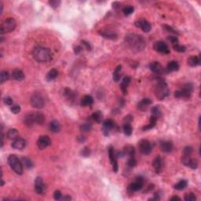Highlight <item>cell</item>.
<instances>
[{
  "mask_svg": "<svg viewBox=\"0 0 201 201\" xmlns=\"http://www.w3.org/2000/svg\"><path fill=\"white\" fill-rule=\"evenodd\" d=\"M124 41L127 47L134 52L142 51L146 46V43L143 36L137 34L131 33L126 35Z\"/></svg>",
  "mask_w": 201,
  "mask_h": 201,
  "instance_id": "obj_1",
  "label": "cell"
},
{
  "mask_svg": "<svg viewBox=\"0 0 201 201\" xmlns=\"http://www.w3.org/2000/svg\"><path fill=\"white\" fill-rule=\"evenodd\" d=\"M32 55L36 61L41 63L48 62L53 58L51 50L43 46H36L33 50Z\"/></svg>",
  "mask_w": 201,
  "mask_h": 201,
  "instance_id": "obj_2",
  "label": "cell"
},
{
  "mask_svg": "<svg viewBox=\"0 0 201 201\" xmlns=\"http://www.w3.org/2000/svg\"><path fill=\"white\" fill-rule=\"evenodd\" d=\"M154 92L156 98L159 100L165 99L170 94V90L168 88L167 84L163 80L158 81L155 86Z\"/></svg>",
  "mask_w": 201,
  "mask_h": 201,
  "instance_id": "obj_3",
  "label": "cell"
},
{
  "mask_svg": "<svg viewBox=\"0 0 201 201\" xmlns=\"http://www.w3.org/2000/svg\"><path fill=\"white\" fill-rule=\"evenodd\" d=\"M193 84L191 83H185L182 87V89L178 90L174 92V97L176 98H184V99H189L192 95L193 91Z\"/></svg>",
  "mask_w": 201,
  "mask_h": 201,
  "instance_id": "obj_4",
  "label": "cell"
},
{
  "mask_svg": "<svg viewBox=\"0 0 201 201\" xmlns=\"http://www.w3.org/2000/svg\"><path fill=\"white\" fill-rule=\"evenodd\" d=\"M8 164L16 174L21 175L23 174V164L16 155H10L8 157Z\"/></svg>",
  "mask_w": 201,
  "mask_h": 201,
  "instance_id": "obj_5",
  "label": "cell"
},
{
  "mask_svg": "<svg viewBox=\"0 0 201 201\" xmlns=\"http://www.w3.org/2000/svg\"><path fill=\"white\" fill-rule=\"evenodd\" d=\"M17 27V22L13 18L9 17L6 19L1 25V35L4 33H10L11 31H14Z\"/></svg>",
  "mask_w": 201,
  "mask_h": 201,
  "instance_id": "obj_6",
  "label": "cell"
},
{
  "mask_svg": "<svg viewBox=\"0 0 201 201\" xmlns=\"http://www.w3.org/2000/svg\"><path fill=\"white\" fill-rule=\"evenodd\" d=\"M30 103L35 108H42L45 105V100L40 93H35L31 97Z\"/></svg>",
  "mask_w": 201,
  "mask_h": 201,
  "instance_id": "obj_7",
  "label": "cell"
},
{
  "mask_svg": "<svg viewBox=\"0 0 201 201\" xmlns=\"http://www.w3.org/2000/svg\"><path fill=\"white\" fill-rule=\"evenodd\" d=\"M138 147L140 152L143 155H149L152 152V146L150 141L145 140V139L141 140L139 141Z\"/></svg>",
  "mask_w": 201,
  "mask_h": 201,
  "instance_id": "obj_8",
  "label": "cell"
},
{
  "mask_svg": "<svg viewBox=\"0 0 201 201\" xmlns=\"http://www.w3.org/2000/svg\"><path fill=\"white\" fill-rule=\"evenodd\" d=\"M144 178L142 177H137L133 183L128 186V191L130 193H134L140 191L143 188Z\"/></svg>",
  "mask_w": 201,
  "mask_h": 201,
  "instance_id": "obj_9",
  "label": "cell"
},
{
  "mask_svg": "<svg viewBox=\"0 0 201 201\" xmlns=\"http://www.w3.org/2000/svg\"><path fill=\"white\" fill-rule=\"evenodd\" d=\"M153 49L155 51H157L158 53H160V54H167L170 53V49H169L168 46L163 41L155 42L153 45Z\"/></svg>",
  "mask_w": 201,
  "mask_h": 201,
  "instance_id": "obj_10",
  "label": "cell"
},
{
  "mask_svg": "<svg viewBox=\"0 0 201 201\" xmlns=\"http://www.w3.org/2000/svg\"><path fill=\"white\" fill-rule=\"evenodd\" d=\"M108 155H109V160L111 162V164L112 166V170L114 172H117L118 171L119 167L118 164H117V160H116V153L114 152V148L112 146H109L108 147Z\"/></svg>",
  "mask_w": 201,
  "mask_h": 201,
  "instance_id": "obj_11",
  "label": "cell"
},
{
  "mask_svg": "<svg viewBox=\"0 0 201 201\" xmlns=\"http://www.w3.org/2000/svg\"><path fill=\"white\" fill-rule=\"evenodd\" d=\"M51 145V140L47 135H43L38 138L37 146L40 149H45Z\"/></svg>",
  "mask_w": 201,
  "mask_h": 201,
  "instance_id": "obj_12",
  "label": "cell"
},
{
  "mask_svg": "<svg viewBox=\"0 0 201 201\" xmlns=\"http://www.w3.org/2000/svg\"><path fill=\"white\" fill-rule=\"evenodd\" d=\"M134 25L137 28H140L145 32H149L151 30L152 25L151 24L145 19H140L134 22Z\"/></svg>",
  "mask_w": 201,
  "mask_h": 201,
  "instance_id": "obj_13",
  "label": "cell"
},
{
  "mask_svg": "<svg viewBox=\"0 0 201 201\" xmlns=\"http://www.w3.org/2000/svg\"><path fill=\"white\" fill-rule=\"evenodd\" d=\"M116 126L115 123L112 120H105L103 122V126H102V131L103 134L105 136L109 135V131H112V129H114Z\"/></svg>",
  "mask_w": 201,
  "mask_h": 201,
  "instance_id": "obj_14",
  "label": "cell"
},
{
  "mask_svg": "<svg viewBox=\"0 0 201 201\" xmlns=\"http://www.w3.org/2000/svg\"><path fill=\"white\" fill-rule=\"evenodd\" d=\"M46 189L44 182L41 177H37L35 180V191L38 194H43Z\"/></svg>",
  "mask_w": 201,
  "mask_h": 201,
  "instance_id": "obj_15",
  "label": "cell"
},
{
  "mask_svg": "<svg viewBox=\"0 0 201 201\" xmlns=\"http://www.w3.org/2000/svg\"><path fill=\"white\" fill-rule=\"evenodd\" d=\"M13 149L17 150H22L26 147V141L22 137H17V139L13 140L11 144Z\"/></svg>",
  "mask_w": 201,
  "mask_h": 201,
  "instance_id": "obj_16",
  "label": "cell"
},
{
  "mask_svg": "<svg viewBox=\"0 0 201 201\" xmlns=\"http://www.w3.org/2000/svg\"><path fill=\"white\" fill-rule=\"evenodd\" d=\"M149 69L152 72L157 74V75H161L164 72V69L161 65L160 62L158 61H154V62L150 63Z\"/></svg>",
  "mask_w": 201,
  "mask_h": 201,
  "instance_id": "obj_17",
  "label": "cell"
},
{
  "mask_svg": "<svg viewBox=\"0 0 201 201\" xmlns=\"http://www.w3.org/2000/svg\"><path fill=\"white\" fill-rule=\"evenodd\" d=\"M160 147L162 152H166V153H169V152H172L174 145H173L172 142L170 141H160Z\"/></svg>",
  "mask_w": 201,
  "mask_h": 201,
  "instance_id": "obj_18",
  "label": "cell"
},
{
  "mask_svg": "<svg viewBox=\"0 0 201 201\" xmlns=\"http://www.w3.org/2000/svg\"><path fill=\"white\" fill-rule=\"evenodd\" d=\"M152 166H153L154 169H155V171L157 174L160 173L163 170V167H164V162L163 160L160 156H156L152 161Z\"/></svg>",
  "mask_w": 201,
  "mask_h": 201,
  "instance_id": "obj_19",
  "label": "cell"
},
{
  "mask_svg": "<svg viewBox=\"0 0 201 201\" xmlns=\"http://www.w3.org/2000/svg\"><path fill=\"white\" fill-rule=\"evenodd\" d=\"M31 116L35 124L43 125L45 122V116L41 112H31Z\"/></svg>",
  "mask_w": 201,
  "mask_h": 201,
  "instance_id": "obj_20",
  "label": "cell"
},
{
  "mask_svg": "<svg viewBox=\"0 0 201 201\" xmlns=\"http://www.w3.org/2000/svg\"><path fill=\"white\" fill-rule=\"evenodd\" d=\"M152 104V101L149 98H145L138 102L137 104V109L141 111V112H145L147 111L149 106Z\"/></svg>",
  "mask_w": 201,
  "mask_h": 201,
  "instance_id": "obj_21",
  "label": "cell"
},
{
  "mask_svg": "<svg viewBox=\"0 0 201 201\" xmlns=\"http://www.w3.org/2000/svg\"><path fill=\"white\" fill-rule=\"evenodd\" d=\"M99 34L105 39H108V40H116V38H117V34L115 33L114 31H108V30L99 31Z\"/></svg>",
  "mask_w": 201,
  "mask_h": 201,
  "instance_id": "obj_22",
  "label": "cell"
},
{
  "mask_svg": "<svg viewBox=\"0 0 201 201\" xmlns=\"http://www.w3.org/2000/svg\"><path fill=\"white\" fill-rule=\"evenodd\" d=\"M131 78L130 76H126L123 79L122 82L120 83V89L123 94H126L127 93V87L131 83Z\"/></svg>",
  "mask_w": 201,
  "mask_h": 201,
  "instance_id": "obj_23",
  "label": "cell"
},
{
  "mask_svg": "<svg viewBox=\"0 0 201 201\" xmlns=\"http://www.w3.org/2000/svg\"><path fill=\"white\" fill-rule=\"evenodd\" d=\"M179 68H180L179 64L177 61H171L167 65L166 70L167 72H177V71H178Z\"/></svg>",
  "mask_w": 201,
  "mask_h": 201,
  "instance_id": "obj_24",
  "label": "cell"
},
{
  "mask_svg": "<svg viewBox=\"0 0 201 201\" xmlns=\"http://www.w3.org/2000/svg\"><path fill=\"white\" fill-rule=\"evenodd\" d=\"M11 75H12L13 79L17 81H22L25 79V74L20 69H15V70L13 71Z\"/></svg>",
  "mask_w": 201,
  "mask_h": 201,
  "instance_id": "obj_25",
  "label": "cell"
},
{
  "mask_svg": "<svg viewBox=\"0 0 201 201\" xmlns=\"http://www.w3.org/2000/svg\"><path fill=\"white\" fill-rule=\"evenodd\" d=\"M188 64L191 67H197L200 64V56H191L187 61Z\"/></svg>",
  "mask_w": 201,
  "mask_h": 201,
  "instance_id": "obj_26",
  "label": "cell"
},
{
  "mask_svg": "<svg viewBox=\"0 0 201 201\" xmlns=\"http://www.w3.org/2000/svg\"><path fill=\"white\" fill-rule=\"evenodd\" d=\"M49 128L52 133H58L61 131V124L58 120H53L50 122Z\"/></svg>",
  "mask_w": 201,
  "mask_h": 201,
  "instance_id": "obj_27",
  "label": "cell"
},
{
  "mask_svg": "<svg viewBox=\"0 0 201 201\" xmlns=\"http://www.w3.org/2000/svg\"><path fill=\"white\" fill-rule=\"evenodd\" d=\"M91 119L97 123H101L103 120V114L101 111H96L91 115Z\"/></svg>",
  "mask_w": 201,
  "mask_h": 201,
  "instance_id": "obj_28",
  "label": "cell"
},
{
  "mask_svg": "<svg viewBox=\"0 0 201 201\" xmlns=\"http://www.w3.org/2000/svg\"><path fill=\"white\" fill-rule=\"evenodd\" d=\"M93 102V99L90 95H85L81 99L80 104L83 106H90L91 105Z\"/></svg>",
  "mask_w": 201,
  "mask_h": 201,
  "instance_id": "obj_29",
  "label": "cell"
},
{
  "mask_svg": "<svg viewBox=\"0 0 201 201\" xmlns=\"http://www.w3.org/2000/svg\"><path fill=\"white\" fill-rule=\"evenodd\" d=\"M58 70L55 69H52L51 70L49 71L47 74H46V80L50 82V81H52L56 79L57 77H58Z\"/></svg>",
  "mask_w": 201,
  "mask_h": 201,
  "instance_id": "obj_30",
  "label": "cell"
},
{
  "mask_svg": "<svg viewBox=\"0 0 201 201\" xmlns=\"http://www.w3.org/2000/svg\"><path fill=\"white\" fill-rule=\"evenodd\" d=\"M19 132L17 129H10L7 131V134H6V137H8V139H10V140H15L18 137Z\"/></svg>",
  "mask_w": 201,
  "mask_h": 201,
  "instance_id": "obj_31",
  "label": "cell"
},
{
  "mask_svg": "<svg viewBox=\"0 0 201 201\" xmlns=\"http://www.w3.org/2000/svg\"><path fill=\"white\" fill-rule=\"evenodd\" d=\"M123 152H124L125 155H129V156H134L135 154V149L131 145H126L125 146Z\"/></svg>",
  "mask_w": 201,
  "mask_h": 201,
  "instance_id": "obj_32",
  "label": "cell"
},
{
  "mask_svg": "<svg viewBox=\"0 0 201 201\" xmlns=\"http://www.w3.org/2000/svg\"><path fill=\"white\" fill-rule=\"evenodd\" d=\"M21 163L23 164L24 166L25 167L28 169H31V168L33 167V163L31 161L30 159H28V157H22L21 158Z\"/></svg>",
  "mask_w": 201,
  "mask_h": 201,
  "instance_id": "obj_33",
  "label": "cell"
},
{
  "mask_svg": "<svg viewBox=\"0 0 201 201\" xmlns=\"http://www.w3.org/2000/svg\"><path fill=\"white\" fill-rule=\"evenodd\" d=\"M187 185H188V182L186 180H181L174 185V189L177 190H183L186 188Z\"/></svg>",
  "mask_w": 201,
  "mask_h": 201,
  "instance_id": "obj_34",
  "label": "cell"
},
{
  "mask_svg": "<svg viewBox=\"0 0 201 201\" xmlns=\"http://www.w3.org/2000/svg\"><path fill=\"white\" fill-rule=\"evenodd\" d=\"M121 68L122 66L121 65H118V66L116 67V69H115L114 72L112 74V79L115 82H119L120 79V72Z\"/></svg>",
  "mask_w": 201,
  "mask_h": 201,
  "instance_id": "obj_35",
  "label": "cell"
},
{
  "mask_svg": "<svg viewBox=\"0 0 201 201\" xmlns=\"http://www.w3.org/2000/svg\"><path fill=\"white\" fill-rule=\"evenodd\" d=\"M123 13L125 16H129V15L132 14L134 11V6H131V5H127V6H125L122 10Z\"/></svg>",
  "mask_w": 201,
  "mask_h": 201,
  "instance_id": "obj_36",
  "label": "cell"
},
{
  "mask_svg": "<svg viewBox=\"0 0 201 201\" xmlns=\"http://www.w3.org/2000/svg\"><path fill=\"white\" fill-rule=\"evenodd\" d=\"M151 112L152 116H155L157 119H159L162 116V112L159 106H154V107H152L151 109Z\"/></svg>",
  "mask_w": 201,
  "mask_h": 201,
  "instance_id": "obj_37",
  "label": "cell"
},
{
  "mask_svg": "<svg viewBox=\"0 0 201 201\" xmlns=\"http://www.w3.org/2000/svg\"><path fill=\"white\" fill-rule=\"evenodd\" d=\"M0 79H1V83L2 84L8 80L10 79V74H9L8 72H6V71L1 72V73H0Z\"/></svg>",
  "mask_w": 201,
  "mask_h": 201,
  "instance_id": "obj_38",
  "label": "cell"
},
{
  "mask_svg": "<svg viewBox=\"0 0 201 201\" xmlns=\"http://www.w3.org/2000/svg\"><path fill=\"white\" fill-rule=\"evenodd\" d=\"M92 130V125L90 123H84V124L80 126V131L81 132L86 133L89 132Z\"/></svg>",
  "mask_w": 201,
  "mask_h": 201,
  "instance_id": "obj_39",
  "label": "cell"
},
{
  "mask_svg": "<svg viewBox=\"0 0 201 201\" xmlns=\"http://www.w3.org/2000/svg\"><path fill=\"white\" fill-rule=\"evenodd\" d=\"M173 49L176 52L178 53H184L186 50V47L183 45H180V44H175V45H173Z\"/></svg>",
  "mask_w": 201,
  "mask_h": 201,
  "instance_id": "obj_40",
  "label": "cell"
},
{
  "mask_svg": "<svg viewBox=\"0 0 201 201\" xmlns=\"http://www.w3.org/2000/svg\"><path fill=\"white\" fill-rule=\"evenodd\" d=\"M132 127L131 124H124L123 125V132L126 136H131L132 134Z\"/></svg>",
  "mask_w": 201,
  "mask_h": 201,
  "instance_id": "obj_41",
  "label": "cell"
},
{
  "mask_svg": "<svg viewBox=\"0 0 201 201\" xmlns=\"http://www.w3.org/2000/svg\"><path fill=\"white\" fill-rule=\"evenodd\" d=\"M90 153H91V151L90 149V148L88 147H84L83 149L81 150V155H83V157H89L90 155Z\"/></svg>",
  "mask_w": 201,
  "mask_h": 201,
  "instance_id": "obj_42",
  "label": "cell"
},
{
  "mask_svg": "<svg viewBox=\"0 0 201 201\" xmlns=\"http://www.w3.org/2000/svg\"><path fill=\"white\" fill-rule=\"evenodd\" d=\"M163 28H164L165 31H167V32H170V33H173V34H177V35L178 34V31H177L175 29L173 28L171 26H170V25H163Z\"/></svg>",
  "mask_w": 201,
  "mask_h": 201,
  "instance_id": "obj_43",
  "label": "cell"
},
{
  "mask_svg": "<svg viewBox=\"0 0 201 201\" xmlns=\"http://www.w3.org/2000/svg\"><path fill=\"white\" fill-rule=\"evenodd\" d=\"M184 199L185 201H195L197 200V197H196L195 194L193 193H188L185 196Z\"/></svg>",
  "mask_w": 201,
  "mask_h": 201,
  "instance_id": "obj_44",
  "label": "cell"
},
{
  "mask_svg": "<svg viewBox=\"0 0 201 201\" xmlns=\"http://www.w3.org/2000/svg\"><path fill=\"white\" fill-rule=\"evenodd\" d=\"M127 165L130 167H134L137 165V160L134 156H130L129 160H127Z\"/></svg>",
  "mask_w": 201,
  "mask_h": 201,
  "instance_id": "obj_45",
  "label": "cell"
},
{
  "mask_svg": "<svg viewBox=\"0 0 201 201\" xmlns=\"http://www.w3.org/2000/svg\"><path fill=\"white\" fill-rule=\"evenodd\" d=\"M193 147H191V146H186V147L184 148V149H183V154L184 155H186V156H190L191 154L193 153Z\"/></svg>",
  "mask_w": 201,
  "mask_h": 201,
  "instance_id": "obj_46",
  "label": "cell"
},
{
  "mask_svg": "<svg viewBox=\"0 0 201 201\" xmlns=\"http://www.w3.org/2000/svg\"><path fill=\"white\" fill-rule=\"evenodd\" d=\"M49 4L53 9H57L58 6H60L61 1H59V0H51V1H49Z\"/></svg>",
  "mask_w": 201,
  "mask_h": 201,
  "instance_id": "obj_47",
  "label": "cell"
},
{
  "mask_svg": "<svg viewBox=\"0 0 201 201\" xmlns=\"http://www.w3.org/2000/svg\"><path fill=\"white\" fill-rule=\"evenodd\" d=\"M10 110L13 114H17L21 112V106L18 105H13L11 106Z\"/></svg>",
  "mask_w": 201,
  "mask_h": 201,
  "instance_id": "obj_48",
  "label": "cell"
},
{
  "mask_svg": "<svg viewBox=\"0 0 201 201\" xmlns=\"http://www.w3.org/2000/svg\"><path fill=\"white\" fill-rule=\"evenodd\" d=\"M188 167L192 168V169H193V170H195V169H197V168L198 167V162H197L196 160L191 159L190 162H189V166Z\"/></svg>",
  "mask_w": 201,
  "mask_h": 201,
  "instance_id": "obj_49",
  "label": "cell"
},
{
  "mask_svg": "<svg viewBox=\"0 0 201 201\" xmlns=\"http://www.w3.org/2000/svg\"><path fill=\"white\" fill-rule=\"evenodd\" d=\"M191 159L192 158L190 157V156H186V155H183L182 157V164H184L185 166H189V162H190Z\"/></svg>",
  "mask_w": 201,
  "mask_h": 201,
  "instance_id": "obj_50",
  "label": "cell"
},
{
  "mask_svg": "<svg viewBox=\"0 0 201 201\" xmlns=\"http://www.w3.org/2000/svg\"><path fill=\"white\" fill-rule=\"evenodd\" d=\"M168 40L173 44V45H175V44L178 43V39L176 36H168Z\"/></svg>",
  "mask_w": 201,
  "mask_h": 201,
  "instance_id": "obj_51",
  "label": "cell"
},
{
  "mask_svg": "<svg viewBox=\"0 0 201 201\" xmlns=\"http://www.w3.org/2000/svg\"><path fill=\"white\" fill-rule=\"evenodd\" d=\"M61 197H62V194L61 193L59 190H56L54 192V198L56 200H59L61 199Z\"/></svg>",
  "mask_w": 201,
  "mask_h": 201,
  "instance_id": "obj_52",
  "label": "cell"
},
{
  "mask_svg": "<svg viewBox=\"0 0 201 201\" xmlns=\"http://www.w3.org/2000/svg\"><path fill=\"white\" fill-rule=\"evenodd\" d=\"M132 121H133V116H131V115H128V116H126L124 118L123 123H124V124H131V123L132 122Z\"/></svg>",
  "mask_w": 201,
  "mask_h": 201,
  "instance_id": "obj_53",
  "label": "cell"
},
{
  "mask_svg": "<svg viewBox=\"0 0 201 201\" xmlns=\"http://www.w3.org/2000/svg\"><path fill=\"white\" fill-rule=\"evenodd\" d=\"M4 103L6 104V105H13V101L12 98L10 97H6L4 98Z\"/></svg>",
  "mask_w": 201,
  "mask_h": 201,
  "instance_id": "obj_54",
  "label": "cell"
},
{
  "mask_svg": "<svg viewBox=\"0 0 201 201\" xmlns=\"http://www.w3.org/2000/svg\"><path fill=\"white\" fill-rule=\"evenodd\" d=\"M154 125L152 124V123H149L148 125H146V126H144L142 128H141V130L142 131H149V130H151V129H152L154 127Z\"/></svg>",
  "mask_w": 201,
  "mask_h": 201,
  "instance_id": "obj_55",
  "label": "cell"
},
{
  "mask_svg": "<svg viewBox=\"0 0 201 201\" xmlns=\"http://www.w3.org/2000/svg\"><path fill=\"white\" fill-rule=\"evenodd\" d=\"M77 140H78V141L80 142V143H83L84 141H87V137H86L84 135H79V137H78V138H77Z\"/></svg>",
  "mask_w": 201,
  "mask_h": 201,
  "instance_id": "obj_56",
  "label": "cell"
},
{
  "mask_svg": "<svg viewBox=\"0 0 201 201\" xmlns=\"http://www.w3.org/2000/svg\"><path fill=\"white\" fill-rule=\"evenodd\" d=\"M82 43L83 44V46H85L86 48H87V50H91V46H90V44L88 43V42L87 41H84V40H83L82 41Z\"/></svg>",
  "mask_w": 201,
  "mask_h": 201,
  "instance_id": "obj_57",
  "label": "cell"
},
{
  "mask_svg": "<svg viewBox=\"0 0 201 201\" xmlns=\"http://www.w3.org/2000/svg\"><path fill=\"white\" fill-rule=\"evenodd\" d=\"M82 50H83V48L81 47L80 46H76L75 48H74V52H75V54H78L80 53Z\"/></svg>",
  "mask_w": 201,
  "mask_h": 201,
  "instance_id": "obj_58",
  "label": "cell"
},
{
  "mask_svg": "<svg viewBox=\"0 0 201 201\" xmlns=\"http://www.w3.org/2000/svg\"><path fill=\"white\" fill-rule=\"evenodd\" d=\"M62 200H72V197H69V196H64V197H61V199Z\"/></svg>",
  "mask_w": 201,
  "mask_h": 201,
  "instance_id": "obj_59",
  "label": "cell"
},
{
  "mask_svg": "<svg viewBox=\"0 0 201 201\" xmlns=\"http://www.w3.org/2000/svg\"><path fill=\"white\" fill-rule=\"evenodd\" d=\"M170 200H171V201L179 200V201H180L181 200V198H180V197H171V198H170Z\"/></svg>",
  "mask_w": 201,
  "mask_h": 201,
  "instance_id": "obj_60",
  "label": "cell"
}]
</instances>
